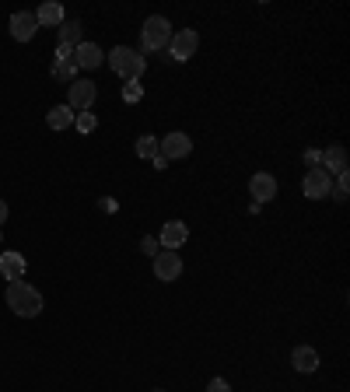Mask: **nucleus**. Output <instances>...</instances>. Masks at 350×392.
<instances>
[{"instance_id": "obj_1", "label": "nucleus", "mask_w": 350, "mask_h": 392, "mask_svg": "<svg viewBox=\"0 0 350 392\" xmlns=\"http://www.w3.org/2000/svg\"><path fill=\"white\" fill-rule=\"evenodd\" d=\"M8 308L15 315H22V319H36L43 312V294L32 284L15 280V284H8Z\"/></svg>"}, {"instance_id": "obj_2", "label": "nucleus", "mask_w": 350, "mask_h": 392, "mask_svg": "<svg viewBox=\"0 0 350 392\" xmlns=\"http://www.w3.org/2000/svg\"><path fill=\"white\" fill-rule=\"evenodd\" d=\"M172 25H168V18H161V15H151L147 22H144V29H140V46L147 50V53H161V50H168V43H172Z\"/></svg>"}, {"instance_id": "obj_3", "label": "nucleus", "mask_w": 350, "mask_h": 392, "mask_svg": "<svg viewBox=\"0 0 350 392\" xmlns=\"http://www.w3.org/2000/svg\"><path fill=\"white\" fill-rule=\"evenodd\" d=\"M109 67H112L119 78H126V81H137V78L147 71V60H144L137 50H130V46H116V50L109 53Z\"/></svg>"}, {"instance_id": "obj_4", "label": "nucleus", "mask_w": 350, "mask_h": 392, "mask_svg": "<svg viewBox=\"0 0 350 392\" xmlns=\"http://www.w3.org/2000/svg\"><path fill=\"white\" fill-rule=\"evenodd\" d=\"M196 46H200V36H196L193 29H182V32H175L172 43H168V60L186 64V60L196 53Z\"/></svg>"}, {"instance_id": "obj_5", "label": "nucleus", "mask_w": 350, "mask_h": 392, "mask_svg": "<svg viewBox=\"0 0 350 392\" xmlns=\"http://www.w3.org/2000/svg\"><path fill=\"white\" fill-rule=\"evenodd\" d=\"M189 151H193V140H189L186 133H179V130L158 140V154H161L165 161H175V158H189Z\"/></svg>"}, {"instance_id": "obj_6", "label": "nucleus", "mask_w": 350, "mask_h": 392, "mask_svg": "<svg viewBox=\"0 0 350 392\" xmlns=\"http://www.w3.org/2000/svg\"><path fill=\"white\" fill-rule=\"evenodd\" d=\"M301 189H305V196H308V200H326V196L333 193V179H329V172H326V168H308V175H305Z\"/></svg>"}, {"instance_id": "obj_7", "label": "nucleus", "mask_w": 350, "mask_h": 392, "mask_svg": "<svg viewBox=\"0 0 350 392\" xmlns=\"http://www.w3.org/2000/svg\"><path fill=\"white\" fill-rule=\"evenodd\" d=\"M95 99H99L95 81H74V85H71V92H67V106H71V109H78V112L92 109V106H95Z\"/></svg>"}, {"instance_id": "obj_8", "label": "nucleus", "mask_w": 350, "mask_h": 392, "mask_svg": "<svg viewBox=\"0 0 350 392\" xmlns=\"http://www.w3.org/2000/svg\"><path fill=\"white\" fill-rule=\"evenodd\" d=\"M249 196H252L256 203L273 200V196H277V179H273L270 172H256V175L249 179Z\"/></svg>"}, {"instance_id": "obj_9", "label": "nucleus", "mask_w": 350, "mask_h": 392, "mask_svg": "<svg viewBox=\"0 0 350 392\" xmlns=\"http://www.w3.org/2000/svg\"><path fill=\"white\" fill-rule=\"evenodd\" d=\"M179 273H182V259H179V252H158L154 256V277L158 280H179Z\"/></svg>"}, {"instance_id": "obj_10", "label": "nucleus", "mask_w": 350, "mask_h": 392, "mask_svg": "<svg viewBox=\"0 0 350 392\" xmlns=\"http://www.w3.org/2000/svg\"><path fill=\"white\" fill-rule=\"evenodd\" d=\"M53 78L57 81H78V64H74V50L57 46V64H53Z\"/></svg>"}, {"instance_id": "obj_11", "label": "nucleus", "mask_w": 350, "mask_h": 392, "mask_svg": "<svg viewBox=\"0 0 350 392\" xmlns=\"http://www.w3.org/2000/svg\"><path fill=\"white\" fill-rule=\"evenodd\" d=\"M25 270H29V263H25V256L22 252H0V277L4 280H22L25 277Z\"/></svg>"}, {"instance_id": "obj_12", "label": "nucleus", "mask_w": 350, "mask_h": 392, "mask_svg": "<svg viewBox=\"0 0 350 392\" xmlns=\"http://www.w3.org/2000/svg\"><path fill=\"white\" fill-rule=\"evenodd\" d=\"M36 32H39V22H36L32 11H18V15H11V36H15L18 43H29Z\"/></svg>"}, {"instance_id": "obj_13", "label": "nucleus", "mask_w": 350, "mask_h": 392, "mask_svg": "<svg viewBox=\"0 0 350 392\" xmlns=\"http://www.w3.org/2000/svg\"><path fill=\"white\" fill-rule=\"evenodd\" d=\"M186 238H189V228H186L182 221H168V224L161 228L158 245H161V249H168V252H175L179 245H186Z\"/></svg>"}, {"instance_id": "obj_14", "label": "nucleus", "mask_w": 350, "mask_h": 392, "mask_svg": "<svg viewBox=\"0 0 350 392\" xmlns=\"http://www.w3.org/2000/svg\"><path fill=\"white\" fill-rule=\"evenodd\" d=\"M102 50L95 46V43H81L78 50H74V64H78V71H95V67H102Z\"/></svg>"}, {"instance_id": "obj_15", "label": "nucleus", "mask_w": 350, "mask_h": 392, "mask_svg": "<svg viewBox=\"0 0 350 392\" xmlns=\"http://www.w3.org/2000/svg\"><path fill=\"white\" fill-rule=\"evenodd\" d=\"M291 364H294V371H301V375H312V371L319 368V354H315L312 347H298V350L291 354Z\"/></svg>"}, {"instance_id": "obj_16", "label": "nucleus", "mask_w": 350, "mask_h": 392, "mask_svg": "<svg viewBox=\"0 0 350 392\" xmlns=\"http://www.w3.org/2000/svg\"><path fill=\"white\" fill-rule=\"evenodd\" d=\"M81 43H85V29H81V22H64V25H60V46L78 50Z\"/></svg>"}, {"instance_id": "obj_17", "label": "nucleus", "mask_w": 350, "mask_h": 392, "mask_svg": "<svg viewBox=\"0 0 350 392\" xmlns=\"http://www.w3.org/2000/svg\"><path fill=\"white\" fill-rule=\"evenodd\" d=\"M322 165H326L329 175L347 172V151H343V147H326V151H322Z\"/></svg>"}, {"instance_id": "obj_18", "label": "nucleus", "mask_w": 350, "mask_h": 392, "mask_svg": "<svg viewBox=\"0 0 350 392\" xmlns=\"http://www.w3.org/2000/svg\"><path fill=\"white\" fill-rule=\"evenodd\" d=\"M36 22H39V29L43 25H64V8L57 4V0H46V4L36 11Z\"/></svg>"}, {"instance_id": "obj_19", "label": "nucleus", "mask_w": 350, "mask_h": 392, "mask_svg": "<svg viewBox=\"0 0 350 392\" xmlns=\"http://www.w3.org/2000/svg\"><path fill=\"white\" fill-rule=\"evenodd\" d=\"M46 123H50V130H67V126H74V109L71 106H53Z\"/></svg>"}, {"instance_id": "obj_20", "label": "nucleus", "mask_w": 350, "mask_h": 392, "mask_svg": "<svg viewBox=\"0 0 350 392\" xmlns=\"http://www.w3.org/2000/svg\"><path fill=\"white\" fill-rule=\"evenodd\" d=\"M137 158H144V161H154L158 158V137H140L137 140Z\"/></svg>"}, {"instance_id": "obj_21", "label": "nucleus", "mask_w": 350, "mask_h": 392, "mask_svg": "<svg viewBox=\"0 0 350 392\" xmlns=\"http://www.w3.org/2000/svg\"><path fill=\"white\" fill-rule=\"evenodd\" d=\"M347 193H350V172H340V175H336V186H333V193H329V196L343 203V200H347Z\"/></svg>"}, {"instance_id": "obj_22", "label": "nucleus", "mask_w": 350, "mask_h": 392, "mask_svg": "<svg viewBox=\"0 0 350 392\" xmlns=\"http://www.w3.org/2000/svg\"><path fill=\"white\" fill-rule=\"evenodd\" d=\"M74 123H78V130H81V133H92V130L99 126L95 112H74Z\"/></svg>"}, {"instance_id": "obj_23", "label": "nucleus", "mask_w": 350, "mask_h": 392, "mask_svg": "<svg viewBox=\"0 0 350 392\" xmlns=\"http://www.w3.org/2000/svg\"><path fill=\"white\" fill-rule=\"evenodd\" d=\"M140 99H144V88L137 81H126L123 85V102H140Z\"/></svg>"}, {"instance_id": "obj_24", "label": "nucleus", "mask_w": 350, "mask_h": 392, "mask_svg": "<svg viewBox=\"0 0 350 392\" xmlns=\"http://www.w3.org/2000/svg\"><path fill=\"white\" fill-rule=\"evenodd\" d=\"M140 249H144V252H147V256H151V259H154V256H158V249H161V245H158V238H151V235H147V238H144V242H140Z\"/></svg>"}, {"instance_id": "obj_25", "label": "nucleus", "mask_w": 350, "mask_h": 392, "mask_svg": "<svg viewBox=\"0 0 350 392\" xmlns=\"http://www.w3.org/2000/svg\"><path fill=\"white\" fill-rule=\"evenodd\" d=\"M207 392H231V385H228L224 378H214V382L207 385Z\"/></svg>"}, {"instance_id": "obj_26", "label": "nucleus", "mask_w": 350, "mask_h": 392, "mask_svg": "<svg viewBox=\"0 0 350 392\" xmlns=\"http://www.w3.org/2000/svg\"><path fill=\"white\" fill-rule=\"evenodd\" d=\"M319 161H322V151H315V147H312V151H305V165H312V168H315Z\"/></svg>"}, {"instance_id": "obj_27", "label": "nucleus", "mask_w": 350, "mask_h": 392, "mask_svg": "<svg viewBox=\"0 0 350 392\" xmlns=\"http://www.w3.org/2000/svg\"><path fill=\"white\" fill-rule=\"evenodd\" d=\"M4 221H8V203L0 200V224H4Z\"/></svg>"}, {"instance_id": "obj_28", "label": "nucleus", "mask_w": 350, "mask_h": 392, "mask_svg": "<svg viewBox=\"0 0 350 392\" xmlns=\"http://www.w3.org/2000/svg\"><path fill=\"white\" fill-rule=\"evenodd\" d=\"M154 392H161V389H154Z\"/></svg>"}]
</instances>
